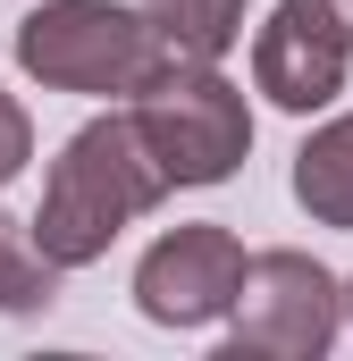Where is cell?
I'll list each match as a JSON object with an SVG mask.
<instances>
[{"mask_svg": "<svg viewBox=\"0 0 353 361\" xmlns=\"http://www.w3.org/2000/svg\"><path fill=\"white\" fill-rule=\"evenodd\" d=\"M169 193L176 185L160 177V160H152V143L135 135L126 109L85 118V126L59 143V160H51L42 210L25 219V227H34V252L59 261V269H92V261H101L143 210H160Z\"/></svg>", "mask_w": 353, "mask_h": 361, "instance_id": "obj_1", "label": "cell"}, {"mask_svg": "<svg viewBox=\"0 0 353 361\" xmlns=\"http://www.w3.org/2000/svg\"><path fill=\"white\" fill-rule=\"evenodd\" d=\"M126 118L169 185H227L253 152V109L219 76V59H160L126 92Z\"/></svg>", "mask_w": 353, "mask_h": 361, "instance_id": "obj_2", "label": "cell"}, {"mask_svg": "<svg viewBox=\"0 0 353 361\" xmlns=\"http://www.w3.org/2000/svg\"><path fill=\"white\" fill-rule=\"evenodd\" d=\"M8 51L51 92H135L169 59L160 25L143 8H118V0H42L17 17Z\"/></svg>", "mask_w": 353, "mask_h": 361, "instance_id": "obj_3", "label": "cell"}, {"mask_svg": "<svg viewBox=\"0 0 353 361\" xmlns=\"http://www.w3.org/2000/svg\"><path fill=\"white\" fill-rule=\"evenodd\" d=\"M345 328V286L320 269L311 252H253L244 294H236V361H320Z\"/></svg>", "mask_w": 353, "mask_h": 361, "instance_id": "obj_4", "label": "cell"}, {"mask_svg": "<svg viewBox=\"0 0 353 361\" xmlns=\"http://www.w3.org/2000/svg\"><path fill=\"white\" fill-rule=\"evenodd\" d=\"M244 269H253V252H244L219 219L169 227V235L135 261V311H143L152 328H210V319H236Z\"/></svg>", "mask_w": 353, "mask_h": 361, "instance_id": "obj_5", "label": "cell"}, {"mask_svg": "<svg viewBox=\"0 0 353 361\" xmlns=\"http://www.w3.org/2000/svg\"><path fill=\"white\" fill-rule=\"evenodd\" d=\"M345 76H353V0H277L269 25L253 34V85L277 109L311 118L345 92Z\"/></svg>", "mask_w": 353, "mask_h": 361, "instance_id": "obj_6", "label": "cell"}, {"mask_svg": "<svg viewBox=\"0 0 353 361\" xmlns=\"http://www.w3.org/2000/svg\"><path fill=\"white\" fill-rule=\"evenodd\" d=\"M294 202L311 210V227H353V109L303 135V152H294Z\"/></svg>", "mask_w": 353, "mask_h": 361, "instance_id": "obj_7", "label": "cell"}, {"mask_svg": "<svg viewBox=\"0 0 353 361\" xmlns=\"http://www.w3.org/2000/svg\"><path fill=\"white\" fill-rule=\"evenodd\" d=\"M244 8L253 0H143V17L160 25L169 59H227L244 42Z\"/></svg>", "mask_w": 353, "mask_h": 361, "instance_id": "obj_8", "label": "cell"}, {"mask_svg": "<svg viewBox=\"0 0 353 361\" xmlns=\"http://www.w3.org/2000/svg\"><path fill=\"white\" fill-rule=\"evenodd\" d=\"M59 277H68V269L42 261L34 235L17 244V235L0 227V311H17V319H25V311H51V302H59Z\"/></svg>", "mask_w": 353, "mask_h": 361, "instance_id": "obj_9", "label": "cell"}, {"mask_svg": "<svg viewBox=\"0 0 353 361\" xmlns=\"http://www.w3.org/2000/svg\"><path fill=\"white\" fill-rule=\"evenodd\" d=\"M25 160H34V118H25L17 92H0V193L25 177Z\"/></svg>", "mask_w": 353, "mask_h": 361, "instance_id": "obj_10", "label": "cell"}, {"mask_svg": "<svg viewBox=\"0 0 353 361\" xmlns=\"http://www.w3.org/2000/svg\"><path fill=\"white\" fill-rule=\"evenodd\" d=\"M345 311H353V286H345Z\"/></svg>", "mask_w": 353, "mask_h": 361, "instance_id": "obj_11", "label": "cell"}]
</instances>
